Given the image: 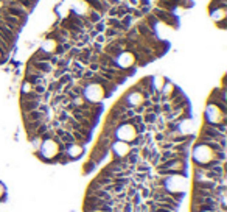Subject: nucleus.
<instances>
[{
    "label": "nucleus",
    "instance_id": "nucleus-1",
    "mask_svg": "<svg viewBox=\"0 0 227 212\" xmlns=\"http://www.w3.org/2000/svg\"><path fill=\"white\" fill-rule=\"evenodd\" d=\"M225 112H227V109H222L218 104L212 103V101H207V108H205V112H204V123H208V125L227 123Z\"/></svg>",
    "mask_w": 227,
    "mask_h": 212
},
{
    "label": "nucleus",
    "instance_id": "nucleus-10",
    "mask_svg": "<svg viewBox=\"0 0 227 212\" xmlns=\"http://www.w3.org/2000/svg\"><path fill=\"white\" fill-rule=\"evenodd\" d=\"M210 12V17L212 20L218 23L221 28H225L224 26V22H225V17H227V6H218V8H212L208 9Z\"/></svg>",
    "mask_w": 227,
    "mask_h": 212
},
{
    "label": "nucleus",
    "instance_id": "nucleus-13",
    "mask_svg": "<svg viewBox=\"0 0 227 212\" xmlns=\"http://www.w3.org/2000/svg\"><path fill=\"white\" fill-rule=\"evenodd\" d=\"M28 64L31 65L34 70H37L39 73H42V75H48V73L53 72V65L50 62H42V61H33V59H30Z\"/></svg>",
    "mask_w": 227,
    "mask_h": 212
},
{
    "label": "nucleus",
    "instance_id": "nucleus-5",
    "mask_svg": "<svg viewBox=\"0 0 227 212\" xmlns=\"http://www.w3.org/2000/svg\"><path fill=\"white\" fill-rule=\"evenodd\" d=\"M114 62L118 69L122 70H128V69H132V67H137L136 65V55L129 50H123L120 51L118 55L114 58Z\"/></svg>",
    "mask_w": 227,
    "mask_h": 212
},
{
    "label": "nucleus",
    "instance_id": "nucleus-11",
    "mask_svg": "<svg viewBox=\"0 0 227 212\" xmlns=\"http://www.w3.org/2000/svg\"><path fill=\"white\" fill-rule=\"evenodd\" d=\"M0 36H2V39H3V41H5L8 45L14 47L16 39H17V34L12 31L3 20H0Z\"/></svg>",
    "mask_w": 227,
    "mask_h": 212
},
{
    "label": "nucleus",
    "instance_id": "nucleus-4",
    "mask_svg": "<svg viewBox=\"0 0 227 212\" xmlns=\"http://www.w3.org/2000/svg\"><path fill=\"white\" fill-rule=\"evenodd\" d=\"M83 97L87 103H101V100L106 98V90L100 84L90 81L83 87Z\"/></svg>",
    "mask_w": 227,
    "mask_h": 212
},
{
    "label": "nucleus",
    "instance_id": "nucleus-6",
    "mask_svg": "<svg viewBox=\"0 0 227 212\" xmlns=\"http://www.w3.org/2000/svg\"><path fill=\"white\" fill-rule=\"evenodd\" d=\"M151 12L153 14L162 22V23H165V25H168V26H173V28H176V25L179 23V20H177V14H174V12H170V11H165V9H162V8H154V9H151Z\"/></svg>",
    "mask_w": 227,
    "mask_h": 212
},
{
    "label": "nucleus",
    "instance_id": "nucleus-19",
    "mask_svg": "<svg viewBox=\"0 0 227 212\" xmlns=\"http://www.w3.org/2000/svg\"><path fill=\"white\" fill-rule=\"evenodd\" d=\"M86 69H89V70H92V72H98V70H100V64H98V62H89Z\"/></svg>",
    "mask_w": 227,
    "mask_h": 212
},
{
    "label": "nucleus",
    "instance_id": "nucleus-18",
    "mask_svg": "<svg viewBox=\"0 0 227 212\" xmlns=\"http://www.w3.org/2000/svg\"><path fill=\"white\" fill-rule=\"evenodd\" d=\"M97 168V164L92 161V159H89V161L84 164V167H83V170H84V173H89V171H92V170H95Z\"/></svg>",
    "mask_w": 227,
    "mask_h": 212
},
{
    "label": "nucleus",
    "instance_id": "nucleus-7",
    "mask_svg": "<svg viewBox=\"0 0 227 212\" xmlns=\"http://www.w3.org/2000/svg\"><path fill=\"white\" fill-rule=\"evenodd\" d=\"M122 100L128 108H137V106H140L142 103H143V100H145V97L142 95V92L140 90H137L136 87H131V90L129 92H126V94L120 98Z\"/></svg>",
    "mask_w": 227,
    "mask_h": 212
},
{
    "label": "nucleus",
    "instance_id": "nucleus-8",
    "mask_svg": "<svg viewBox=\"0 0 227 212\" xmlns=\"http://www.w3.org/2000/svg\"><path fill=\"white\" fill-rule=\"evenodd\" d=\"M129 150H131V143L123 142V140H117V139L112 140L111 147H109V153H112L114 157H120V159H125L128 156Z\"/></svg>",
    "mask_w": 227,
    "mask_h": 212
},
{
    "label": "nucleus",
    "instance_id": "nucleus-16",
    "mask_svg": "<svg viewBox=\"0 0 227 212\" xmlns=\"http://www.w3.org/2000/svg\"><path fill=\"white\" fill-rule=\"evenodd\" d=\"M31 92H33V84L23 80L20 84V95H26V94H31Z\"/></svg>",
    "mask_w": 227,
    "mask_h": 212
},
{
    "label": "nucleus",
    "instance_id": "nucleus-3",
    "mask_svg": "<svg viewBox=\"0 0 227 212\" xmlns=\"http://www.w3.org/2000/svg\"><path fill=\"white\" fill-rule=\"evenodd\" d=\"M137 129L136 126L129 123V122H123V123H118L114 129V139L117 140H123V142H128V143H132V140H134L137 137Z\"/></svg>",
    "mask_w": 227,
    "mask_h": 212
},
{
    "label": "nucleus",
    "instance_id": "nucleus-15",
    "mask_svg": "<svg viewBox=\"0 0 227 212\" xmlns=\"http://www.w3.org/2000/svg\"><path fill=\"white\" fill-rule=\"evenodd\" d=\"M39 104H41L39 100H20V109L22 112H30V111L37 109Z\"/></svg>",
    "mask_w": 227,
    "mask_h": 212
},
{
    "label": "nucleus",
    "instance_id": "nucleus-17",
    "mask_svg": "<svg viewBox=\"0 0 227 212\" xmlns=\"http://www.w3.org/2000/svg\"><path fill=\"white\" fill-rule=\"evenodd\" d=\"M106 26H108V25H106V22L104 20H100V22H97L95 25H93V31H95V33H104V30H106Z\"/></svg>",
    "mask_w": 227,
    "mask_h": 212
},
{
    "label": "nucleus",
    "instance_id": "nucleus-12",
    "mask_svg": "<svg viewBox=\"0 0 227 212\" xmlns=\"http://www.w3.org/2000/svg\"><path fill=\"white\" fill-rule=\"evenodd\" d=\"M0 20H3L6 25H11L17 34H19V31L22 30V26L25 25V20H22V19H19V17H16V16L6 14V12H2V11H0Z\"/></svg>",
    "mask_w": 227,
    "mask_h": 212
},
{
    "label": "nucleus",
    "instance_id": "nucleus-14",
    "mask_svg": "<svg viewBox=\"0 0 227 212\" xmlns=\"http://www.w3.org/2000/svg\"><path fill=\"white\" fill-rule=\"evenodd\" d=\"M58 47H59V42L58 41H55L53 37H47L45 41L42 42V45H41V50L42 51H45V53H48V55H56V50H58Z\"/></svg>",
    "mask_w": 227,
    "mask_h": 212
},
{
    "label": "nucleus",
    "instance_id": "nucleus-20",
    "mask_svg": "<svg viewBox=\"0 0 227 212\" xmlns=\"http://www.w3.org/2000/svg\"><path fill=\"white\" fill-rule=\"evenodd\" d=\"M2 59H3V53L0 51V64H2Z\"/></svg>",
    "mask_w": 227,
    "mask_h": 212
},
{
    "label": "nucleus",
    "instance_id": "nucleus-9",
    "mask_svg": "<svg viewBox=\"0 0 227 212\" xmlns=\"http://www.w3.org/2000/svg\"><path fill=\"white\" fill-rule=\"evenodd\" d=\"M61 151H64L65 154H67L70 157V161H75V159L81 157L84 154V147L76 143V142H73V143H69V145H62Z\"/></svg>",
    "mask_w": 227,
    "mask_h": 212
},
{
    "label": "nucleus",
    "instance_id": "nucleus-2",
    "mask_svg": "<svg viewBox=\"0 0 227 212\" xmlns=\"http://www.w3.org/2000/svg\"><path fill=\"white\" fill-rule=\"evenodd\" d=\"M215 159V151L210 147H207L205 143H199L196 142L193 147V164L198 167H204L210 161Z\"/></svg>",
    "mask_w": 227,
    "mask_h": 212
}]
</instances>
